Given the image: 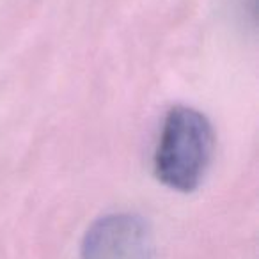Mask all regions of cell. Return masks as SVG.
Here are the masks:
<instances>
[{"label": "cell", "instance_id": "6da1fadb", "mask_svg": "<svg viewBox=\"0 0 259 259\" xmlns=\"http://www.w3.org/2000/svg\"><path fill=\"white\" fill-rule=\"evenodd\" d=\"M215 135L208 117L192 107L169 110L153 156L160 183L178 192H194L211 162Z\"/></svg>", "mask_w": 259, "mask_h": 259}, {"label": "cell", "instance_id": "7a4b0ae2", "mask_svg": "<svg viewBox=\"0 0 259 259\" xmlns=\"http://www.w3.org/2000/svg\"><path fill=\"white\" fill-rule=\"evenodd\" d=\"M82 259H156L151 229L132 213L101 217L87 229Z\"/></svg>", "mask_w": 259, "mask_h": 259}]
</instances>
